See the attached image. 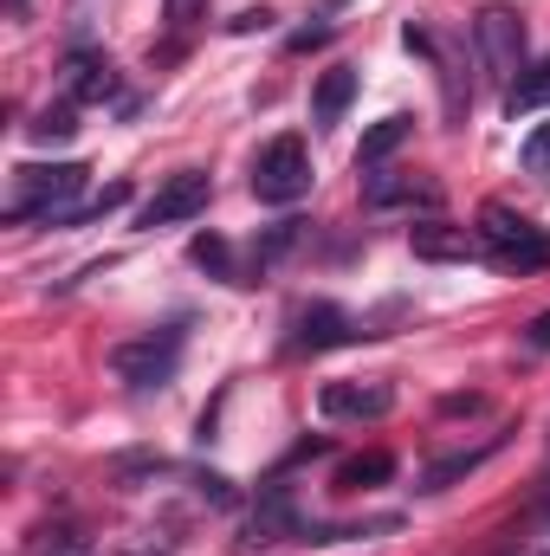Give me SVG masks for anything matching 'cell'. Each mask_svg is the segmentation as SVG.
<instances>
[{"label":"cell","instance_id":"7402d4cb","mask_svg":"<svg viewBox=\"0 0 550 556\" xmlns=\"http://www.w3.org/2000/svg\"><path fill=\"white\" fill-rule=\"evenodd\" d=\"M201 7H208V0H162V20H168L175 33H188V26L201 20Z\"/></svg>","mask_w":550,"mask_h":556},{"label":"cell","instance_id":"ac0fdd59","mask_svg":"<svg viewBox=\"0 0 550 556\" xmlns=\"http://www.w3.org/2000/svg\"><path fill=\"white\" fill-rule=\"evenodd\" d=\"M298 240H304V220H278V227H266V233L253 240V260H260V273H266L273 260H285Z\"/></svg>","mask_w":550,"mask_h":556},{"label":"cell","instance_id":"4316f807","mask_svg":"<svg viewBox=\"0 0 550 556\" xmlns=\"http://www.w3.org/2000/svg\"><path fill=\"white\" fill-rule=\"evenodd\" d=\"M65 556H85V551H65Z\"/></svg>","mask_w":550,"mask_h":556},{"label":"cell","instance_id":"cb8c5ba5","mask_svg":"<svg viewBox=\"0 0 550 556\" xmlns=\"http://www.w3.org/2000/svg\"><path fill=\"white\" fill-rule=\"evenodd\" d=\"M330 39V26H304V33H291V52H311V46H324Z\"/></svg>","mask_w":550,"mask_h":556},{"label":"cell","instance_id":"5b68a950","mask_svg":"<svg viewBox=\"0 0 550 556\" xmlns=\"http://www.w3.org/2000/svg\"><path fill=\"white\" fill-rule=\"evenodd\" d=\"M473 46H479L486 72H492L499 85H518V72H525V26H518V13L486 7V13L473 20Z\"/></svg>","mask_w":550,"mask_h":556},{"label":"cell","instance_id":"e0dca14e","mask_svg":"<svg viewBox=\"0 0 550 556\" xmlns=\"http://www.w3.org/2000/svg\"><path fill=\"white\" fill-rule=\"evenodd\" d=\"M26 137L46 142V149H52V142H72L78 137V111H72V104H52V111H39V117L26 124Z\"/></svg>","mask_w":550,"mask_h":556},{"label":"cell","instance_id":"3957f363","mask_svg":"<svg viewBox=\"0 0 550 556\" xmlns=\"http://www.w3.org/2000/svg\"><path fill=\"white\" fill-rule=\"evenodd\" d=\"M111 369L130 389H168L175 369H182V324H162V330H149L137 343H117L111 350Z\"/></svg>","mask_w":550,"mask_h":556},{"label":"cell","instance_id":"2e32d148","mask_svg":"<svg viewBox=\"0 0 550 556\" xmlns=\"http://www.w3.org/2000/svg\"><path fill=\"white\" fill-rule=\"evenodd\" d=\"M124 201H130V181H111L104 194H91V201H72V207H65L52 227H85V220H104V214H117Z\"/></svg>","mask_w":550,"mask_h":556},{"label":"cell","instance_id":"9c48e42d","mask_svg":"<svg viewBox=\"0 0 550 556\" xmlns=\"http://www.w3.org/2000/svg\"><path fill=\"white\" fill-rule=\"evenodd\" d=\"M65 85H72V104H124L117 65L104 52H72L65 59Z\"/></svg>","mask_w":550,"mask_h":556},{"label":"cell","instance_id":"30bf717a","mask_svg":"<svg viewBox=\"0 0 550 556\" xmlns=\"http://www.w3.org/2000/svg\"><path fill=\"white\" fill-rule=\"evenodd\" d=\"M350 337H357L350 311H337V304H304V311H298V330H291V350H337V343H350Z\"/></svg>","mask_w":550,"mask_h":556},{"label":"cell","instance_id":"6da1fadb","mask_svg":"<svg viewBox=\"0 0 550 556\" xmlns=\"http://www.w3.org/2000/svg\"><path fill=\"white\" fill-rule=\"evenodd\" d=\"M479 253L499 266V273H550V233L538 220H525V214H512L505 201H486L479 207Z\"/></svg>","mask_w":550,"mask_h":556},{"label":"cell","instance_id":"277c9868","mask_svg":"<svg viewBox=\"0 0 550 556\" xmlns=\"http://www.w3.org/2000/svg\"><path fill=\"white\" fill-rule=\"evenodd\" d=\"M253 194H260L266 207H291V201L311 194V149H304V137H273L260 149V162H253Z\"/></svg>","mask_w":550,"mask_h":556},{"label":"cell","instance_id":"ba28073f","mask_svg":"<svg viewBox=\"0 0 550 556\" xmlns=\"http://www.w3.org/2000/svg\"><path fill=\"white\" fill-rule=\"evenodd\" d=\"M317 408H324V420H383L396 408V389L389 382H324Z\"/></svg>","mask_w":550,"mask_h":556},{"label":"cell","instance_id":"d4e9b609","mask_svg":"<svg viewBox=\"0 0 550 556\" xmlns=\"http://www.w3.org/2000/svg\"><path fill=\"white\" fill-rule=\"evenodd\" d=\"M473 408H479V395H447L440 402V415H473Z\"/></svg>","mask_w":550,"mask_h":556},{"label":"cell","instance_id":"9a60e30c","mask_svg":"<svg viewBox=\"0 0 550 556\" xmlns=\"http://www.w3.org/2000/svg\"><path fill=\"white\" fill-rule=\"evenodd\" d=\"M383 479H396V453H357L337 466V492H370Z\"/></svg>","mask_w":550,"mask_h":556},{"label":"cell","instance_id":"7c38bea8","mask_svg":"<svg viewBox=\"0 0 550 556\" xmlns=\"http://www.w3.org/2000/svg\"><path fill=\"white\" fill-rule=\"evenodd\" d=\"M499 446H505V433H486L479 446H460V453H447V459H434V466L421 472V492H447L453 479H466V472H479V466H486V459H492Z\"/></svg>","mask_w":550,"mask_h":556},{"label":"cell","instance_id":"603a6c76","mask_svg":"<svg viewBox=\"0 0 550 556\" xmlns=\"http://www.w3.org/2000/svg\"><path fill=\"white\" fill-rule=\"evenodd\" d=\"M525 350H532V356H545V350H550V311H545V317H532V330H525Z\"/></svg>","mask_w":550,"mask_h":556},{"label":"cell","instance_id":"83f0119b","mask_svg":"<svg viewBox=\"0 0 550 556\" xmlns=\"http://www.w3.org/2000/svg\"><path fill=\"white\" fill-rule=\"evenodd\" d=\"M545 556H550V551H545Z\"/></svg>","mask_w":550,"mask_h":556},{"label":"cell","instance_id":"484cf974","mask_svg":"<svg viewBox=\"0 0 550 556\" xmlns=\"http://www.w3.org/2000/svg\"><path fill=\"white\" fill-rule=\"evenodd\" d=\"M13 20H26V0H13Z\"/></svg>","mask_w":550,"mask_h":556},{"label":"cell","instance_id":"4fadbf2b","mask_svg":"<svg viewBox=\"0 0 550 556\" xmlns=\"http://www.w3.org/2000/svg\"><path fill=\"white\" fill-rule=\"evenodd\" d=\"M350 98H357V72H350V65H330V72L317 78V91H311V117H317V124H337V117L350 111Z\"/></svg>","mask_w":550,"mask_h":556},{"label":"cell","instance_id":"5bb4252c","mask_svg":"<svg viewBox=\"0 0 550 556\" xmlns=\"http://www.w3.org/2000/svg\"><path fill=\"white\" fill-rule=\"evenodd\" d=\"M409 137H414V117H383L376 130H363V142H357V168H383Z\"/></svg>","mask_w":550,"mask_h":556},{"label":"cell","instance_id":"44dd1931","mask_svg":"<svg viewBox=\"0 0 550 556\" xmlns=\"http://www.w3.org/2000/svg\"><path fill=\"white\" fill-rule=\"evenodd\" d=\"M525 175L550 181V124H538V130L525 137Z\"/></svg>","mask_w":550,"mask_h":556},{"label":"cell","instance_id":"ffe728a7","mask_svg":"<svg viewBox=\"0 0 550 556\" xmlns=\"http://www.w3.org/2000/svg\"><path fill=\"white\" fill-rule=\"evenodd\" d=\"M188 253H195V266H201V273L234 278V253H227V240H221V233H201V240H195Z\"/></svg>","mask_w":550,"mask_h":556},{"label":"cell","instance_id":"52a82bcc","mask_svg":"<svg viewBox=\"0 0 550 556\" xmlns=\"http://www.w3.org/2000/svg\"><path fill=\"white\" fill-rule=\"evenodd\" d=\"M363 207L389 214V207H440V181L402 175V168H363Z\"/></svg>","mask_w":550,"mask_h":556},{"label":"cell","instance_id":"8992f818","mask_svg":"<svg viewBox=\"0 0 550 556\" xmlns=\"http://www.w3.org/2000/svg\"><path fill=\"white\" fill-rule=\"evenodd\" d=\"M208 201H214V181H208L201 168H182V175H168V181L142 201L137 227H182V220L208 214Z\"/></svg>","mask_w":550,"mask_h":556},{"label":"cell","instance_id":"d6986e66","mask_svg":"<svg viewBox=\"0 0 550 556\" xmlns=\"http://www.w3.org/2000/svg\"><path fill=\"white\" fill-rule=\"evenodd\" d=\"M538 104H550V59L532 78H518V85L505 91V111H538Z\"/></svg>","mask_w":550,"mask_h":556},{"label":"cell","instance_id":"7a4b0ae2","mask_svg":"<svg viewBox=\"0 0 550 556\" xmlns=\"http://www.w3.org/2000/svg\"><path fill=\"white\" fill-rule=\"evenodd\" d=\"M85 162H52V168H13V201H7V220L26 227V220H59L72 207V194L85 188Z\"/></svg>","mask_w":550,"mask_h":556},{"label":"cell","instance_id":"8fae6325","mask_svg":"<svg viewBox=\"0 0 550 556\" xmlns=\"http://www.w3.org/2000/svg\"><path fill=\"white\" fill-rule=\"evenodd\" d=\"M414 260H479V233L466 227H447V220H421L409 233Z\"/></svg>","mask_w":550,"mask_h":556}]
</instances>
